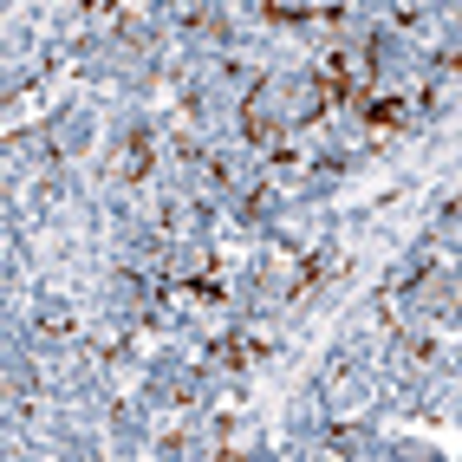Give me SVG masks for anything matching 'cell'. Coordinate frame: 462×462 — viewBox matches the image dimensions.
Listing matches in <instances>:
<instances>
[{"label":"cell","mask_w":462,"mask_h":462,"mask_svg":"<svg viewBox=\"0 0 462 462\" xmlns=\"http://www.w3.org/2000/svg\"><path fill=\"white\" fill-rule=\"evenodd\" d=\"M117 170H125V176H143V170H150V137H143V131L125 143V163H117Z\"/></svg>","instance_id":"obj_3"},{"label":"cell","mask_w":462,"mask_h":462,"mask_svg":"<svg viewBox=\"0 0 462 462\" xmlns=\"http://www.w3.org/2000/svg\"><path fill=\"white\" fill-rule=\"evenodd\" d=\"M241 117H248V137L254 143H281V91H254Z\"/></svg>","instance_id":"obj_1"},{"label":"cell","mask_w":462,"mask_h":462,"mask_svg":"<svg viewBox=\"0 0 462 462\" xmlns=\"http://www.w3.org/2000/svg\"><path fill=\"white\" fill-rule=\"evenodd\" d=\"M411 98H397V91H384V98H365L358 105V117H365V125H372V131H397V125H411Z\"/></svg>","instance_id":"obj_2"}]
</instances>
